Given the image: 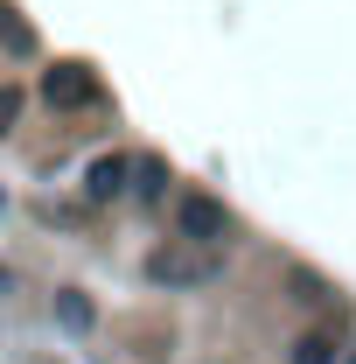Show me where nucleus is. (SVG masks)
Wrapping results in <instances>:
<instances>
[{
	"mask_svg": "<svg viewBox=\"0 0 356 364\" xmlns=\"http://www.w3.org/2000/svg\"><path fill=\"white\" fill-rule=\"evenodd\" d=\"M126 176H133V161H126V154H98V161H91V196H98V203H105V196H119V189H126Z\"/></svg>",
	"mask_w": 356,
	"mask_h": 364,
	"instance_id": "obj_4",
	"label": "nucleus"
},
{
	"mask_svg": "<svg viewBox=\"0 0 356 364\" xmlns=\"http://www.w3.org/2000/svg\"><path fill=\"white\" fill-rule=\"evenodd\" d=\"M56 322H63V329H91V322H98V309H91L77 287H63V294H56Z\"/></svg>",
	"mask_w": 356,
	"mask_h": 364,
	"instance_id": "obj_5",
	"label": "nucleus"
},
{
	"mask_svg": "<svg viewBox=\"0 0 356 364\" xmlns=\"http://www.w3.org/2000/svg\"><path fill=\"white\" fill-rule=\"evenodd\" d=\"M175 231L189 238V245H217L223 238V203L217 196H182L175 203Z\"/></svg>",
	"mask_w": 356,
	"mask_h": 364,
	"instance_id": "obj_2",
	"label": "nucleus"
},
{
	"mask_svg": "<svg viewBox=\"0 0 356 364\" xmlns=\"http://www.w3.org/2000/svg\"><path fill=\"white\" fill-rule=\"evenodd\" d=\"M147 280L154 287H203V280H217V252H154Z\"/></svg>",
	"mask_w": 356,
	"mask_h": 364,
	"instance_id": "obj_1",
	"label": "nucleus"
},
{
	"mask_svg": "<svg viewBox=\"0 0 356 364\" xmlns=\"http://www.w3.org/2000/svg\"><path fill=\"white\" fill-rule=\"evenodd\" d=\"M294 364H335V343L328 336H301L294 343Z\"/></svg>",
	"mask_w": 356,
	"mask_h": 364,
	"instance_id": "obj_6",
	"label": "nucleus"
},
{
	"mask_svg": "<svg viewBox=\"0 0 356 364\" xmlns=\"http://www.w3.org/2000/svg\"><path fill=\"white\" fill-rule=\"evenodd\" d=\"M43 91H49V105H98V77L84 63H56L43 77Z\"/></svg>",
	"mask_w": 356,
	"mask_h": 364,
	"instance_id": "obj_3",
	"label": "nucleus"
},
{
	"mask_svg": "<svg viewBox=\"0 0 356 364\" xmlns=\"http://www.w3.org/2000/svg\"><path fill=\"white\" fill-rule=\"evenodd\" d=\"M133 176H140V196H161V189H168V168H161V161H140Z\"/></svg>",
	"mask_w": 356,
	"mask_h": 364,
	"instance_id": "obj_7",
	"label": "nucleus"
}]
</instances>
